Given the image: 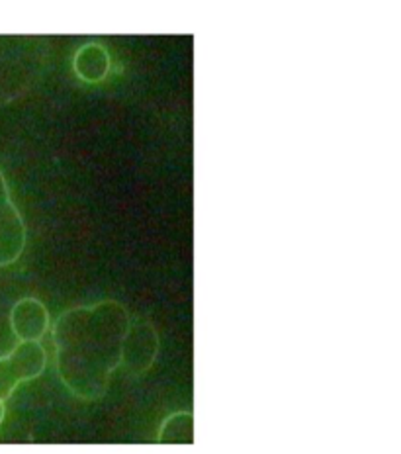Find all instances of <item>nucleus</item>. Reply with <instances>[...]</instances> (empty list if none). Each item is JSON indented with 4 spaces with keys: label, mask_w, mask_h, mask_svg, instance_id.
<instances>
[{
    "label": "nucleus",
    "mask_w": 401,
    "mask_h": 454,
    "mask_svg": "<svg viewBox=\"0 0 401 454\" xmlns=\"http://www.w3.org/2000/svg\"><path fill=\"white\" fill-rule=\"evenodd\" d=\"M112 59L106 47L98 42L81 45L73 57V71L87 84H98L108 77Z\"/></svg>",
    "instance_id": "423d86ee"
},
{
    "label": "nucleus",
    "mask_w": 401,
    "mask_h": 454,
    "mask_svg": "<svg viewBox=\"0 0 401 454\" xmlns=\"http://www.w3.org/2000/svg\"><path fill=\"white\" fill-rule=\"evenodd\" d=\"M130 311L118 300L65 309L53 324L55 371L71 395L98 402L122 364Z\"/></svg>",
    "instance_id": "f257e3e1"
},
{
    "label": "nucleus",
    "mask_w": 401,
    "mask_h": 454,
    "mask_svg": "<svg viewBox=\"0 0 401 454\" xmlns=\"http://www.w3.org/2000/svg\"><path fill=\"white\" fill-rule=\"evenodd\" d=\"M50 324V311L37 298L18 300L11 309V329L18 340H42Z\"/></svg>",
    "instance_id": "39448f33"
},
{
    "label": "nucleus",
    "mask_w": 401,
    "mask_h": 454,
    "mask_svg": "<svg viewBox=\"0 0 401 454\" xmlns=\"http://www.w3.org/2000/svg\"><path fill=\"white\" fill-rule=\"evenodd\" d=\"M159 355V335L155 325L147 317L138 316L130 319V325L122 343V368L131 376H143L155 364Z\"/></svg>",
    "instance_id": "7ed1b4c3"
},
{
    "label": "nucleus",
    "mask_w": 401,
    "mask_h": 454,
    "mask_svg": "<svg viewBox=\"0 0 401 454\" xmlns=\"http://www.w3.org/2000/svg\"><path fill=\"white\" fill-rule=\"evenodd\" d=\"M47 353L40 340H18L11 353L0 356V402H4L24 382H32L45 372Z\"/></svg>",
    "instance_id": "f03ea898"
},
{
    "label": "nucleus",
    "mask_w": 401,
    "mask_h": 454,
    "mask_svg": "<svg viewBox=\"0 0 401 454\" xmlns=\"http://www.w3.org/2000/svg\"><path fill=\"white\" fill-rule=\"evenodd\" d=\"M159 444H194V415L190 411H177L161 423Z\"/></svg>",
    "instance_id": "0eeeda50"
},
{
    "label": "nucleus",
    "mask_w": 401,
    "mask_h": 454,
    "mask_svg": "<svg viewBox=\"0 0 401 454\" xmlns=\"http://www.w3.org/2000/svg\"><path fill=\"white\" fill-rule=\"evenodd\" d=\"M4 415H6V403L0 402V425L4 421Z\"/></svg>",
    "instance_id": "6e6552de"
},
{
    "label": "nucleus",
    "mask_w": 401,
    "mask_h": 454,
    "mask_svg": "<svg viewBox=\"0 0 401 454\" xmlns=\"http://www.w3.org/2000/svg\"><path fill=\"white\" fill-rule=\"evenodd\" d=\"M26 241L28 230L24 217L12 202L6 178L0 170V269L11 267L22 257Z\"/></svg>",
    "instance_id": "20e7f679"
}]
</instances>
